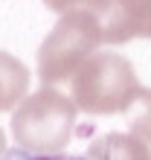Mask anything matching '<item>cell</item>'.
<instances>
[{"instance_id": "cell-1", "label": "cell", "mask_w": 151, "mask_h": 160, "mask_svg": "<svg viewBox=\"0 0 151 160\" xmlns=\"http://www.w3.org/2000/svg\"><path fill=\"white\" fill-rule=\"evenodd\" d=\"M99 44H105L102 23L87 3L61 15L58 23L52 26V32L44 38L41 50H38L41 88H55L61 82H73V76L84 67V61L90 55H96Z\"/></svg>"}, {"instance_id": "cell-7", "label": "cell", "mask_w": 151, "mask_h": 160, "mask_svg": "<svg viewBox=\"0 0 151 160\" xmlns=\"http://www.w3.org/2000/svg\"><path fill=\"white\" fill-rule=\"evenodd\" d=\"M125 114H128V134L145 148V154L151 160V88L139 90V96Z\"/></svg>"}, {"instance_id": "cell-8", "label": "cell", "mask_w": 151, "mask_h": 160, "mask_svg": "<svg viewBox=\"0 0 151 160\" xmlns=\"http://www.w3.org/2000/svg\"><path fill=\"white\" fill-rule=\"evenodd\" d=\"M3 160H90V157H81V154H32V152H23V148H12V152H6Z\"/></svg>"}, {"instance_id": "cell-6", "label": "cell", "mask_w": 151, "mask_h": 160, "mask_svg": "<svg viewBox=\"0 0 151 160\" xmlns=\"http://www.w3.org/2000/svg\"><path fill=\"white\" fill-rule=\"evenodd\" d=\"M90 160H148L145 148L137 143L131 134H105L90 143Z\"/></svg>"}, {"instance_id": "cell-2", "label": "cell", "mask_w": 151, "mask_h": 160, "mask_svg": "<svg viewBox=\"0 0 151 160\" xmlns=\"http://www.w3.org/2000/svg\"><path fill=\"white\" fill-rule=\"evenodd\" d=\"M143 84L125 55L119 52H96L84 61V67L70 82V96L76 108L93 117L119 114L134 105Z\"/></svg>"}, {"instance_id": "cell-4", "label": "cell", "mask_w": 151, "mask_h": 160, "mask_svg": "<svg viewBox=\"0 0 151 160\" xmlns=\"http://www.w3.org/2000/svg\"><path fill=\"white\" fill-rule=\"evenodd\" d=\"M102 23L105 44L151 38V0H84Z\"/></svg>"}, {"instance_id": "cell-3", "label": "cell", "mask_w": 151, "mask_h": 160, "mask_svg": "<svg viewBox=\"0 0 151 160\" xmlns=\"http://www.w3.org/2000/svg\"><path fill=\"white\" fill-rule=\"evenodd\" d=\"M76 102L55 88L29 93L12 114V137L17 148L32 154H61L76 125Z\"/></svg>"}, {"instance_id": "cell-5", "label": "cell", "mask_w": 151, "mask_h": 160, "mask_svg": "<svg viewBox=\"0 0 151 160\" xmlns=\"http://www.w3.org/2000/svg\"><path fill=\"white\" fill-rule=\"evenodd\" d=\"M29 90V70L21 58L0 50V111H12L21 105Z\"/></svg>"}, {"instance_id": "cell-9", "label": "cell", "mask_w": 151, "mask_h": 160, "mask_svg": "<svg viewBox=\"0 0 151 160\" xmlns=\"http://www.w3.org/2000/svg\"><path fill=\"white\" fill-rule=\"evenodd\" d=\"M84 0H44V6L46 9H52V12H58V15H67V12H73L76 6H81Z\"/></svg>"}]
</instances>
